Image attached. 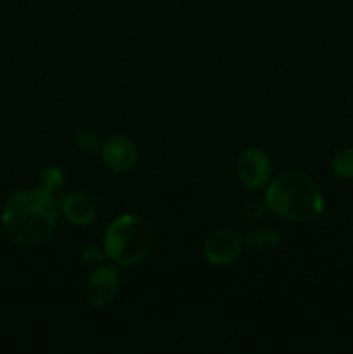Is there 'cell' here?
<instances>
[{
  "label": "cell",
  "mask_w": 353,
  "mask_h": 354,
  "mask_svg": "<svg viewBox=\"0 0 353 354\" xmlns=\"http://www.w3.org/2000/svg\"><path fill=\"white\" fill-rule=\"evenodd\" d=\"M59 206L44 189H28L10 197L2 209V227L14 242L37 245L47 241L57 223Z\"/></svg>",
  "instance_id": "obj_1"
},
{
  "label": "cell",
  "mask_w": 353,
  "mask_h": 354,
  "mask_svg": "<svg viewBox=\"0 0 353 354\" xmlns=\"http://www.w3.org/2000/svg\"><path fill=\"white\" fill-rule=\"evenodd\" d=\"M265 203L275 216L294 223L317 220L324 211L320 189L301 171H286L269 182Z\"/></svg>",
  "instance_id": "obj_2"
},
{
  "label": "cell",
  "mask_w": 353,
  "mask_h": 354,
  "mask_svg": "<svg viewBox=\"0 0 353 354\" xmlns=\"http://www.w3.org/2000/svg\"><path fill=\"white\" fill-rule=\"evenodd\" d=\"M151 248V227L147 221L135 214H123L116 218L104 234V251L116 265H137L149 254Z\"/></svg>",
  "instance_id": "obj_3"
},
{
  "label": "cell",
  "mask_w": 353,
  "mask_h": 354,
  "mask_svg": "<svg viewBox=\"0 0 353 354\" xmlns=\"http://www.w3.org/2000/svg\"><path fill=\"white\" fill-rule=\"evenodd\" d=\"M237 178L246 189L258 190L269 185L272 176V162L262 149H246L235 162Z\"/></svg>",
  "instance_id": "obj_4"
},
{
  "label": "cell",
  "mask_w": 353,
  "mask_h": 354,
  "mask_svg": "<svg viewBox=\"0 0 353 354\" xmlns=\"http://www.w3.org/2000/svg\"><path fill=\"white\" fill-rule=\"evenodd\" d=\"M120 287V275L114 266H99L90 273L85 287L87 304L93 310L107 306L114 299Z\"/></svg>",
  "instance_id": "obj_5"
},
{
  "label": "cell",
  "mask_w": 353,
  "mask_h": 354,
  "mask_svg": "<svg viewBox=\"0 0 353 354\" xmlns=\"http://www.w3.org/2000/svg\"><path fill=\"white\" fill-rule=\"evenodd\" d=\"M242 251V239L237 232L221 228L213 232L204 242V258L215 266H225L234 263Z\"/></svg>",
  "instance_id": "obj_6"
},
{
  "label": "cell",
  "mask_w": 353,
  "mask_h": 354,
  "mask_svg": "<svg viewBox=\"0 0 353 354\" xmlns=\"http://www.w3.org/2000/svg\"><path fill=\"white\" fill-rule=\"evenodd\" d=\"M100 154L107 168L116 173H128L138 161V152L134 142L123 135H113L100 144Z\"/></svg>",
  "instance_id": "obj_7"
},
{
  "label": "cell",
  "mask_w": 353,
  "mask_h": 354,
  "mask_svg": "<svg viewBox=\"0 0 353 354\" xmlns=\"http://www.w3.org/2000/svg\"><path fill=\"white\" fill-rule=\"evenodd\" d=\"M61 211L66 220L71 221L73 225H90L96 220V206L92 199L82 192H69L62 197Z\"/></svg>",
  "instance_id": "obj_8"
},
{
  "label": "cell",
  "mask_w": 353,
  "mask_h": 354,
  "mask_svg": "<svg viewBox=\"0 0 353 354\" xmlns=\"http://www.w3.org/2000/svg\"><path fill=\"white\" fill-rule=\"evenodd\" d=\"M246 242L256 251H272L280 244V235L272 228H255L248 234Z\"/></svg>",
  "instance_id": "obj_9"
},
{
  "label": "cell",
  "mask_w": 353,
  "mask_h": 354,
  "mask_svg": "<svg viewBox=\"0 0 353 354\" xmlns=\"http://www.w3.org/2000/svg\"><path fill=\"white\" fill-rule=\"evenodd\" d=\"M332 171L343 180L353 178V147L343 149L332 159Z\"/></svg>",
  "instance_id": "obj_10"
},
{
  "label": "cell",
  "mask_w": 353,
  "mask_h": 354,
  "mask_svg": "<svg viewBox=\"0 0 353 354\" xmlns=\"http://www.w3.org/2000/svg\"><path fill=\"white\" fill-rule=\"evenodd\" d=\"M62 187V173L59 168H47L42 173L40 178V189H44L45 192L52 194L59 192Z\"/></svg>",
  "instance_id": "obj_11"
},
{
  "label": "cell",
  "mask_w": 353,
  "mask_h": 354,
  "mask_svg": "<svg viewBox=\"0 0 353 354\" xmlns=\"http://www.w3.org/2000/svg\"><path fill=\"white\" fill-rule=\"evenodd\" d=\"M75 144L80 151L96 152L100 149V140L96 131L92 130H80L75 135Z\"/></svg>",
  "instance_id": "obj_12"
},
{
  "label": "cell",
  "mask_w": 353,
  "mask_h": 354,
  "mask_svg": "<svg viewBox=\"0 0 353 354\" xmlns=\"http://www.w3.org/2000/svg\"><path fill=\"white\" fill-rule=\"evenodd\" d=\"M269 211V207H266V203H260V201H251L249 204H246L244 207V218L246 220H260V218H263V214Z\"/></svg>",
  "instance_id": "obj_13"
},
{
  "label": "cell",
  "mask_w": 353,
  "mask_h": 354,
  "mask_svg": "<svg viewBox=\"0 0 353 354\" xmlns=\"http://www.w3.org/2000/svg\"><path fill=\"white\" fill-rule=\"evenodd\" d=\"M104 256H106L104 248H99V245H96V244L87 245V248L82 251L83 261L90 263V265H93V263H99Z\"/></svg>",
  "instance_id": "obj_14"
}]
</instances>
